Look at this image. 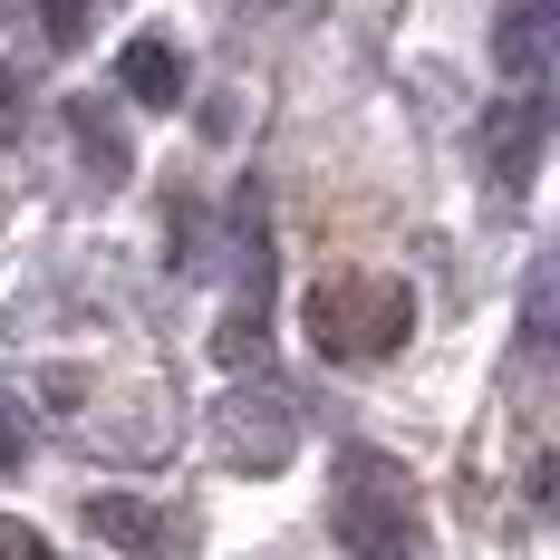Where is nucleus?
<instances>
[{"label": "nucleus", "mask_w": 560, "mask_h": 560, "mask_svg": "<svg viewBox=\"0 0 560 560\" xmlns=\"http://www.w3.org/2000/svg\"><path fill=\"white\" fill-rule=\"evenodd\" d=\"M88 532L116 541V551H165V512L136 503V493H97V503H88Z\"/></svg>", "instance_id": "8"}, {"label": "nucleus", "mask_w": 560, "mask_h": 560, "mask_svg": "<svg viewBox=\"0 0 560 560\" xmlns=\"http://www.w3.org/2000/svg\"><path fill=\"white\" fill-rule=\"evenodd\" d=\"M329 532L348 541V551H368V560L425 551V522H416L406 474H396L387 454H348V483H338V503H329Z\"/></svg>", "instance_id": "2"}, {"label": "nucleus", "mask_w": 560, "mask_h": 560, "mask_svg": "<svg viewBox=\"0 0 560 560\" xmlns=\"http://www.w3.org/2000/svg\"><path fill=\"white\" fill-rule=\"evenodd\" d=\"M541 136H551V97H541V88H512L503 107H483V126H474V165L493 174L503 203L532 194V174H541Z\"/></svg>", "instance_id": "3"}, {"label": "nucleus", "mask_w": 560, "mask_h": 560, "mask_svg": "<svg viewBox=\"0 0 560 560\" xmlns=\"http://www.w3.org/2000/svg\"><path fill=\"white\" fill-rule=\"evenodd\" d=\"M551 348V271L522 280V358H541Z\"/></svg>", "instance_id": "10"}, {"label": "nucleus", "mask_w": 560, "mask_h": 560, "mask_svg": "<svg viewBox=\"0 0 560 560\" xmlns=\"http://www.w3.org/2000/svg\"><path fill=\"white\" fill-rule=\"evenodd\" d=\"M116 88H126V97H136V107H184V88H194V68H184V49H174V39H155V30H145V39H126V49H116Z\"/></svg>", "instance_id": "6"}, {"label": "nucleus", "mask_w": 560, "mask_h": 560, "mask_svg": "<svg viewBox=\"0 0 560 560\" xmlns=\"http://www.w3.org/2000/svg\"><path fill=\"white\" fill-rule=\"evenodd\" d=\"M30 10H39V39H49V49H78L88 20H97V0H30Z\"/></svg>", "instance_id": "9"}, {"label": "nucleus", "mask_w": 560, "mask_h": 560, "mask_svg": "<svg viewBox=\"0 0 560 560\" xmlns=\"http://www.w3.org/2000/svg\"><path fill=\"white\" fill-rule=\"evenodd\" d=\"M30 464V425H20V406L0 396V474H20Z\"/></svg>", "instance_id": "12"}, {"label": "nucleus", "mask_w": 560, "mask_h": 560, "mask_svg": "<svg viewBox=\"0 0 560 560\" xmlns=\"http://www.w3.org/2000/svg\"><path fill=\"white\" fill-rule=\"evenodd\" d=\"M223 454L252 464V474L290 464V454H300V406H290V387H242L232 396L223 406Z\"/></svg>", "instance_id": "4"}, {"label": "nucleus", "mask_w": 560, "mask_h": 560, "mask_svg": "<svg viewBox=\"0 0 560 560\" xmlns=\"http://www.w3.org/2000/svg\"><path fill=\"white\" fill-rule=\"evenodd\" d=\"M68 145H78V165H88V184H97V194H116V184L136 174L126 126H116V107H97V97H68Z\"/></svg>", "instance_id": "7"}, {"label": "nucleus", "mask_w": 560, "mask_h": 560, "mask_svg": "<svg viewBox=\"0 0 560 560\" xmlns=\"http://www.w3.org/2000/svg\"><path fill=\"white\" fill-rule=\"evenodd\" d=\"M20 126H30V78L0 68V145H20Z\"/></svg>", "instance_id": "11"}, {"label": "nucleus", "mask_w": 560, "mask_h": 560, "mask_svg": "<svg viewBox=\"0 0 560 560\" xmlns=\"http://www.w3.org/2000/svg\"><path fill=\"white\" fill-rule=\"evenodd\" d=\"M551 10H560V0H503L493 58H503L512 88H551Z\"/></svg>", "instance_id": "5"}, {"label": "nucleus", "mask_w": 560, "mask_h": 560, "mask_svg": "<svg viewBox=\"0 0 560 560\" xmlns=\"http://www.w3.org/2000/svg\"><path fill=\"white\" fill-rule=\"evenodd\" d=\"M0 551H20V560H39V551H49V541H39V532H30V522H10V512H0Z\"/></svg>", "instance_id": "13"}, {"label": "nucleus", "mask_w": 560, "mask_h": 560, "mask_svg": "<svg viewBox=\"0 0 560 560\" xmlns=\"http://www.w3.org/2000/svg\"><path fill=\"white\" fill-rule=\"evenodd\" d=\"M300 319H310V348L319 358H396L406 329H416V300H406V280L338 271V280H319L300 300Z\"/></svg>", "instance_id": "1"}]
</instances>
